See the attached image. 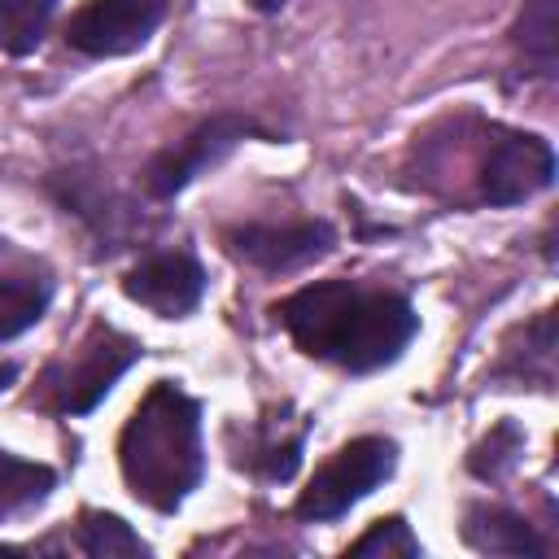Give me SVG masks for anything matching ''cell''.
Wrapping results in <instances>:
<instances>
[{
	"label": "cell",
	"mask_w": 559,
	"mask_h": 559,
	"mask_svg": "<svg viewBox=\"0 0 559 559\" xmlns=\"http://www.w3.org/2000/svg\"><path fill=\"white\" fill-rule=\"evenodd\" d=\"M135 358H140V345H135L131 336H122V332L96 323V328L87 332V341H83L70 358H61V362L48 367V376H44L48 402H52L61 415H87V411L114 389V380H118Z\"/></svg>",
	"instance_id": "277c9868"
},
{
	"label": "cell",
	"mask_w": 559,
	"mask_h": 559,
	"mask_svg": "<svg viewBox=\"0 0 559 559\" xmlns=\"http://www.w3.org/2000/svg\"><path fill=\"white\" fill-rule=\"evenodd\" d=\"M463 537L476 546V550H489V555H542V537L528 528V520L502 511V507H472L467 511V524H463Z\"/></svg>",
	"instance_id": "8fae6325"
},
{
	"label": "cell",
	"mask_w": 559,
	"mask_h": 559,
	"mask_svg": "<svg viewBox=\"0 0 559 559\" xmlns=\"http://www.w3.org/2000/svg\"><path fill=\"white\" fill-rule=\"evenodd\" d=\"M166 0H87L66 22V44L83 57H127L148 44Z\"/></svg>",
	"instance_id": "8992f818"
},
{
	"label": "cell",
	"mask_w": 559,
	"mask_h": 559,
	"mask_svg": "<svg viewBox=\"0 0 559 559\" xmlns=\"http://www.w3.org/2000/svg\"><path fill=\"white\" fill-rule=\"evenodd\" d=\"M122 293L140 306H148L162 319H183L197 310L201 293H205V271L192 253L183 249H166V253H148L135 271H127Z\"/></svg>",
	"instance_id": "ba28073f"
},
{
	"label": "cell",
	"mask_w": 559,
	"mask_h": 559,
	"mask_svg": "<svg viewBox=\"0 0 559 559\" xmlns=\"http://www.w3.org/2000/svg\"><path fill=\"white\" fill-rule=\"evenodd\" d=\"M79 550L92 559H114V555H148V542L118 515L109 511H83L79 515Z\"/></svg>",
	"instance_id": "5bb4252c"
},
{
	"label": "cell",
	"mask_w": 559,
	"mask_h": 559,
	"mask_svg": "<svg viewBox=\"0 0 559 559\" xmlns=\"http://www.w3.org/2000/svg\"><path fill=\"white\" fill-rule=\"evenodd\" d=\"M515 454H520V428H515V424H498V428L472 450L467 467H472L476 476H485V480H498V476L515 463Z\"/></svg>",
	"instance_id": "2e32d148"
},
{
	"label": "cell",
	"mask_w": 559,
	"mask_h": 559,
	"mask_svg": "<svg viewBox=\"0 0 559 559\" xmlns=\"http://www.w3.org/2000/svg\"><path fill=\"white\" fill-rule=\"evenodd\" d=\"M48 301H52V271L13 240H0V341L39 323Z\"/></svg>",
	"instance_id": "30bf717a"
},
{
	"label": "cell",
	"mask_w": 559,
	"mask_h": 559,
	"mask_svg": "<svg viewBox=\"0 0 559 559\" xmlns=\"http://www.w3.org/2000/svg\"><path fill=\"white\" fill-rule=\"evenodd\" d=\"M555 183V153L542 135L493 131L480 162V197L489 205H520Z\"/></svg>",
	"instance_id": "5b68a950"
},
{
	"label": "cell",
	"mask_w": 559,
	"mask_h": 559,
	"mask_svg": "<svg viewBox=\"0 0 559 559\" xmlns=\"http://www.w3.org/2000/svg\"><path fill=\"white\" fill-rule=\"evenodd\" d=\"M57 485V472L48 463H31L17 459L9 450H0V515H17L35 502H44Z\"/></svg>",
	"instance_id": "7c38bea8"
},
{
	"label": "cell",
	"mask_w": 559,
	"mask_h": 559,
	"mask_svg": "<svg viewBox=\"0 0 559 559\" xmlns=\"http://www.w3.org/2000/svg\"><path fill=\"white\" fill-rule=\"evenodd\" d=\"M52 13H57V0H0V52L9 57L35 52Z\"/></svg>",
	"instance_id": "4fadbf2b"
},
{
	"label": "cell",
	"mask_w": 559,
	"mask_h": 559,
	"mask_svg": "<svg viewBox=\"0 0 559 559\" xmlns=\"http://www.w3.org/2000/svg\"><path fill=\"white\" fill-rule=\"evenodd\" d=\"M118 467L127 489L153 507L175 511L201 480V406L170 380H157L131 411L118 437Z\"/></svg>",
	"instance_id": "7a4b0ae2"
},
{
	"label": "cell",
	"mask_w": 559,
	"mask_h": 559,
	"mask_svg": "<svg viewBox=\"0 0 559 559\" xmlns=\"http://www.w3.org/2000/svg\"><path fill=\"white\" fill-rule=\"evenodd\" d=\"M231 253H240L245 262L262 266V271H297L314 258L328 253L332 245V227L319 223V218H306V223H284V227H240L227 236Z\"/></svg>",
	"instance_id": "9c48e42d"
},
{
	"label": "cell",
	"mask_w": 559,
	"mask_h": 559,
	"mask_svg": "<svg viewBox=\"0 0 559 559\" xmlns=\"http://www.w3.org/2000/svg\"><path fill=\"white\" fill-rule=\"evenodd\" d=\"M293 345L345 371H376L402 358L419 314L402 293L362 288L354 280H319L275 306Z\"/></svg>",
	"instance_id": "6da1fadb"
},
{
	"label": "cell",
	"mask_w": 559,
	"mask_h": 559,
	"mask_svg": "<svg viewBox=\"0 0 559 559\" xmlns=\"http://www.w3.org/2000/svg\"><path fill=\"white\" fill-rule=\"evenodd\" d=\"M349 555H406V559H415L419 555V542H415V533H411V524L402 515H389V520H376L349 546Z\"/></svg>",
	"instance_id": "e0dca14e"
},
{
	"label": "cell",
	"mask_w": 559,
	"mask_h": 559,
	"mask_svg": "<svg viewBox=\"0 0 559 559\" xmlns=\"http://www.w3.org/2000/svg\"><path fill=\"white\" fill-rule=\"evenodd\" d=\"M258 127L249 118H236V114H218L210 122H201L192 135H183L179 144H170L166 153H157L148 166H144V192L166 201L175 197L179 188H188L201 170H210L214 162H223L245 135H253Z\"/></svg>",
	"instance_id": "52a82bcc"
},
{
	"label": "cell",
	"mask_w": 559,
	"mask_h": 559,
	"mask_svg": "<svg viewBox=\"0 0 559 559\" xmlns=\"http://www.w3.org/2000/svg\"><path fill=\"white\" fill-rule=\"evenodd\" d=\"M393 467H397V445L393 441H384V437H358V441L341 445L314 472V480L297 498V515L301 520H336L358 498H367L380 480H389Z\"/></svg>",
	"instance_id": "3957f363"
},
{
	"label": "cell",
	"mask_w": 559,
	"mask_h": 559,
	"mask_svg": "<svg viewBox=\"0 0 559 559\" xmlns=\"http://www.w3.org/2000/svg\"><path fill=\"white\" fill-rule=\"evenodd\" d=\"M284 4H288V0H253L258 13H275V9H284Z\"/></svg>",
	"instance_id": "ac0fdd59"
},
{
	"label": "cell",
	"mask_w": 559,
	"mask_h": 559,
	"mask_svg": "<svg viewBox=\"0 0 559 559\" xmlns=\"http://www.w3.org/2000/svg\"><path fill=\"white\" fill-rule=\"evenodd\" d=\"M515 44L542 74L555 70V0H528L515 22Z\"/></svg>",
	"instance_id": "9a60e30c"
}]
</instances>
